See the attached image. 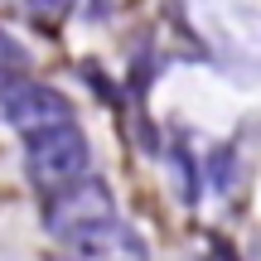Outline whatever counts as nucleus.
<instances>
[{
	"label": "nucleus",
	"instance_id": "nucleus-1",
	"mask_svg": "<svg viewBox=\"0 0 261 261\" xmlns=\"http://www.w3.org/2000/svg\"><path fill=\"white\" fill-rule=\"evenodd\" d=\"M24 165H29V179L54 198L83 179H92V150H87V136L77 126H63V130L24 140Z\"/></svg>",
	"mask_w": 261,
	"mask_h": 261
},
{
	"label": "nucleus",
	"instance_id": "nucleus-2",
	"mask_svg": "<svg viewBox=\"0 0 261 261\" xmlns=\"http://www.w3.org/2000/svg\"><path fill=\"white\" fill-rule=\"evenodd\" d=\"M0 112H5V121L24 140L48 136V130H63V126H77L73 107L63 102V92H54V87H44V83H29V77H5V83H0Z\"/></svg>",
	"mask_w": 261,
	"mask_h": 261
},
{
	"label": "nucleus",
	"instance_id": "nucleus-5",
	"mask_svg": "<svg viewBox=\"0 0 261 261\" xmlns=\"http://www.w3.org/2000/svg\"><path fill=\"white\" fill-rule=\"evenodd\" d=\"M24 10L34 19H44V24H58V19L73 10V0H24Z\"/></svg>",
	"mask_w": 261,
	"mask_h": 261
},
{
	"label": "nucleus",
	"instance_id": "nucleus-3",
	"mask_svg": "<svg viewBox=\"0 0 261 261\" xmlns=\"http://www.w3.org/2000/svg\"><path fill=\"white\" fill-rule=\"evenodd\" d=\"M116 218V203H112V189L102 179H83V184L63 189V194L48 198V213H44V227L58 237V242H73V237L92 232V227L112 223Z\"/></svg>",
	"mask_w": 261,
	"mask_h": 261
},
{
	"label": "nucleus",
	"instance_id": "nucleus-4",
	"mask_svg": "<svg viewBox=\"0 0 261 261\" xmlns=\"http://www.w3.org/2000/svg\"><path fill=\"white\" fill-rule=\"evenodd\" d=\"M68 252H73V261H150L145 237H140L130 223H121V218H112V223L73 237Z\"/></svg>",
	"mask_w": 261,
	"mask_h": 261
}]
</instances>
